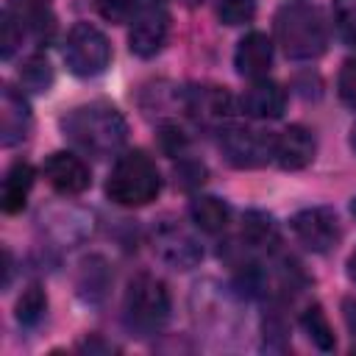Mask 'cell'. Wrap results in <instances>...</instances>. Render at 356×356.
Here are the masks:
<instances>
[{"label":"cell","instance_id":"1","mask_svg":"<svg viewBox=\"0 0 356 356\" xmlns=\"http://www.w3.org/2000/svg\"><path fill=\"white\" fill-rule=\"evenodd\" d=\"M64 136L92 156H114L128 139V122L117 106L95 100L70 108L61 117Z\"/></svg>","mask_w":356,"mask_h":356},{"label":"cell","instance_id":"2","mask_svg":"<svg viewBox=\"0 0 356 356\" xmlns=\"http://www.w3.org/2000/svg\"><path fill=\"white\" fill-rule=\"evenodd\" d=\"M275 39L286 58L309 61L328 47V22L320 8L309 3H286L275 14Z\"/></svg>","mask_w":356,"mask_h":356},{"label":"cell","instance_id":"3","mask_svg":"<svg viewBox=\"0 0 356 356\" xmlns=\"http://www.w3.org/2000/svg\"><path fill=\"white\" fill-rule=\"evenodd\" d=\"M161 192V172L156 161L145 150H128L122 153L108 178H106V195L111 203L122 209H139L156 200Z\"/></svg>","mask_w":356,"mask_h":356},{"label":"cell","instance_id":"4","mask_svg":"<svg viewBox=\"0 0 356 356\" xmlns=\"http://www.w3.org/2000/svg\"><path fill=\"white\" fill-rule=\"evenodd\" d=\"M170 309H172L170 289L161 278H156L150 273H139L128 281V289L122 298V312H125V323L134 331L156 334L170 320Z\"/></svg>","mask_w":356,"mask_h":356},{"label":"cell","instance_id":"5","mask_svg":"<svg viewBox=\"0 0 356 356\" xmlns=\"http://www.w3.org/2000/svg\"><path fill=\"white\" fill-rule=\"evenodd\" d=\"M64 64L75 78H95L108 70L111 64V44L108 36L89 25V22H75L64 39Z\"/></svg>","mask_w":356,"mask_h":356},{"label":"cell","instance_id":"6","mask_svg":"<svg viewBox=\"0 0 356 356\" xmlns=\"http://www.w3.org/2000/svg\"><path fill=\"white\" fill-rule=\"evenodd\" d=\"M153 253L172 270H192L203 259V248L195 234L181 220L170 217L153 225Z\"/></svg>","mask_w":356,"mask_h":356},{"label":"cell","instance_id":"7","mask_svg":"<svg viewBox=\"0 0 356 356\" xmlns=\"http://www.w3.org/2000/svg\"><path fill=\"white\" fill-rule=\"evenodd\" d=\"M170 36V14L161 3L145 0L136 3L131 14V31H128V47L139 58H153Z\"/></svg>","mask_w":356,"mask_h":356},{"label":"cell","instance_id":"8","mask_svg":"<svg viewBox=\"0 0 356 356\" xmlns=\"http://www.w3.org/2000/svg\"><path fill=\"white\" fill-rule=\"evenodd\" d=\"M289 228L295 234V239L312 250V253H328L339 245L342 239V225L334 209L328 206H309L300 209L298 214H292Z\"/></svg>","mask_w":356,"mask_h":356},{"label":"cell","instance_id":"9","mask_svg":"<svg viewBox=\"0 0 356 356\" xmlns=\"http://www.w3.org/2000/svg\"><path fill=\"white\" fill-rule=\"evenodd\" d=\"M275 136L256 131V128H222L220 131V150L225 161L236 170H253L273 161Z\"/></svg>","mask_w":356,"mask_h":356},{"label":"cell","instance_id":"10","mask_svg":"<svg viewBox=\"0 0 356 356\" xmlns=\"http://www.w3.org/2000/svg\"><path fill=\"white\" fill-rule=\"evenodd\" d=\"M184 108H186V114L197 125H203V128H220V131L236 114V103H234L231 92L225 86H217V83L189 86L184 92Z\"/></svg>","mask_w":356,"mask_h":356},{"label":"cell","instance_id":"11","mask_svg":"<svg viewBox=\"0 0 356 356\" xmlns=\"http://www.w3.org/2000/svg\"><path fill=\"white\" fill-rule=\"evenodd\" d=\"M42 175L47 178V184L58 192V195H81L92 186V170L89 164L70 153V150H56L44 159L42 164Z\"/></svg>","mask_w":356,"mask_h":356},{"label":"cell","instance_id":"12","mask_svg":"<svg viewBox=\"0 0 356 356\" xmlns=\"http://www.w3.org/2000/svg\"><path fill=\"white\" fill-rule=\"evenodd\" d=\"M317 153V139L306 125H289L281 134H275V145H273V161L281 170H303L314 161Z\"/></svg>","mask_w":356,"mask_h":356},{"label":"cell","instance_id":"13","mask_svg":"<svg viewBox=\"0 0 356 356\" xmlns=\"http://www.w3.org/2000/svg\"><path fill=\"white\" fill-rule=\"evenodd\" d=\"M31 128H33L31 106L14 86L6 83L0 92V145L17 147L31 136Z\"/></svg>","mask_w":356,"mask_h":356},{"label":"cell","instance_id":"14","mask_svg":"<svg viewBox=\"0 0 356 356\" xmlns=\"http://www.w3.org/2000/svg\"><path fill=\"white\" fill-rule=\"evenodd\" d=\"M234 67L242 78H267L273 67V39L261 31H250L239 39L236 53H234Z\"/></svg>","mask_w":356,"mask_h":356},{"label":"cell","instance_id":"15","mask_svg":"<svg viewBox=\"0 0 356 356\" xmlns=\"http://www.w3.org/2000/svg\"><path fill=\"white\" fill-rule=\"evenodd\" d=\"M239 106L253 120H278L286 108V92L270 78H256L242 92Z\"/></svg>","mask_w":356,"mask_h":356},{"label":"cell","instance_id":"16","mask_svg":"<svg viewBox=\"0 0 356 356\" xmlns=\"http://www.w3.org/2000/svg\"><path fill=\"white\" fill-rule=\"evenodd\" d=\"M33 181H36V170L28 164V161H14L6 175H3V189H0V206L6 214H17L25 209L28 203V195L33 189Z\"/></svg>","mask_w":356,"mask_h":356},{"label":"cell","instance_id":"17","mask_svg":"<svg viewBox=\"0 0 356 356\" xmlns=\"http://www.w3.org/2000/svg\"><path fill=\"white\" fill-rule=\"evenodd\" d=\"M239 239H242V248L259 250V253H270V250H275L278 242H281L275 220H273L267 211H259V209L245 211Z\"/></svg>","mask_w":356,"mask_h":356},{"label":"cell","instance_id":"18","mask_svg":"<svg viewBox=\"0 0 356 356\" xmlns=\"http://www.w3.org/2000/svg\"><path fill=\"white\" fill-rule=\"evenodd\" d=\"M189 217H192V222L200 231H206V234H222L228 228L231 209H228L225 200H220L214 195H197L189 203Z\"/></svg>","mask_w":356,"mask_h":356},{"label":"cell","instance_id":"19","mask_svg":"<svg viewBox=\"0 0 356 356\" xmlns=\"http://www.w3.org/2000/svg\"><path fill=\"white\" fill-rule=\"evenodd\" d=\"M53 67H50V61L44 58V56H28L25 61H22V67H19V72H17V81H19V86L25 89V92H31V95H44V92H50V86H53Z\"/></svg>","mask_w":356,"mask_h":356},{"label":"cell","instance_id":"20","mask_svg":"<svg viewBox=\"0 0 356 356\" xmlns=\"http://www.w3.org/2000/svg\"><path fill=\"white\" fill-rule=\"evenodd\" d=\"M44 312H47V292L42 289V284H28L19 292L17 303H14L17 323L25 325V328H33V325H39V320L44 317Z\"/></svg>","mask_w":356,"mask_h":356},{"label":"cell","instance_id":"21","mask_svg":"<svg viewBox=\"0 0 356 356\" xmlns=\"http://www.w3.org/2000/svg\"><path fill=\"white\" fill-rule=\"evenodd\" d=\"M300 325L309 334V339L320 348V350H334L337 348V337H334V325L328 323V314L323 312L320 303H309L300 314Z\"/></svg>","mask_w":356,"mask_h":356},{"label":"cell","instance_id":"22","mask_svg":"<svg viewBox=\"0 0 356 356\" xmlns=\"http://www.w3.org/2000/svg\"><path fill=\"white\" fill-rule=\"evenodd\" d=\"M25 22L22 17H17L11 8H3L0 14V56L3 58H11L14 50L22 44V36H25Z\"/></svg>","mask_w":356,"mask_h":356},{"label":"cell","instance_id":"23","mask_svg":"<svg viewBox=\"0 0 356 356\" xmlns=\"http://www.w3.org/2000/svg\"><path fill=\"white\" fill-rule=\"evenodd\" d=\"M217 17L222 25H245L256 17V0H220Z\"/></svg>","mask_w":356,"mask_h":356},{"label":"cell","instance_id":"24","mask_svg":"<svg viewBox=\"0 0 356 356\" xmlns=\"http://www.w3.org/2000/svg\"><path fill=\"white\" fill-rule=\"evenodd\" d=\"M159 147H161L167 156L181 159V156H186L189 139H186V134H184L178 125L167 122V125H161V128H159Z\"/></svg>","mask_w":356,"mask_h":356},{"label":"cell","instance_id":"25","mask_svg":"<svg viewBox=\"0 0 356 356\" xmlns=\"http://www.w3.org/2000/svg\"><path fill=\"white\" fill-rule=\"evenodd\" d=\"M337 92H339L342 103L356 111V56H350V58L342 61L339 78H337Z\"/></svg>","mask_w":356,"mask_h":356},{"label":"cell","instance_id":"26","mask_svg":"<svg viewBox=\"0 0 356 356\" xmlns=\"http://www.w3.org/2000/svg\"><path fill=\"white\" fill-rule=\"evenodd\" d=\"M334 22L339 33L356 44V0H334Z\"/></svg>","mask_w":356,"mask_h":356},{"label":"cell","instance_id":"27","mask_svg":"<svg viewBox=\"0 0 356 356\" xmlns=\"http://www.w3.org/2000/svg\"><path fill=\"white\" fill-rule=\"evenodd\" d=\"M95 6L106 22H131V14L136 8L134 0H95Z\"/></svg>","mask_w":356,"mask_h":356},{"label":"cell","instance_id":"28","mask_svg":"<svg viewBox=\"0 0 356 356\" xmlns=\"http://www.w3.org/2000/svg\"><path fill=\"white\" fill-rule=\"evenodd\" d=\"M175 181L184 186V189H192V186H200L206 181V167L195 159H181V164L175 167Z\"/></svg>","mask_w":356,"mask_h":356},{"label":"cell","instance_id":"29","mask_svg":"<svg viewBox=\"0 0 356 356\" xmlns=\"http://www.w3.org/2000/svg\"><path fill=\"white\" fill-rule=\"evenodd\" d=\"M342 317H345L348 331H350L353 339H356V295H348V298L342 300Z\"/></svg>","mask_w":356,"mask_h":356},{"label":"cell","instance_id":"30","mask_svg":"<svg viewBox=\"0 0 356 356\" xmlns=\"http://www.w3.org/2000/svg\"><path fill=\"white\" fill-rule=\"evenodd\" d=\"M348 278H350V281H356V250L348 256Z\"/></svg>","mask_w":356,"mask_h":356},{"label":"cell","instance_id":"31","mask_svg":"<svg viewBox=\"0 0 356 356\" xmlns=\"http://www.w3.org/2000/svg\"><path fill=\"white\" fill-rule=\"evenodd\" d=\"M348 142H350V150L356 153V122L350 125V136H348Z\"/></svg>","mask_w":356,"mask_h":356},{"label":"cell","instance_id":"32","mask_svg":"<svg viewBox=\"0 0 356 356\" xmlns=\"http://www.w3.org/2000/svg\"><path fill=\"white\" fill-rule=\"evenodd\" d=\"M350 214H353V217H356V197H353V200H350Z\"/></svg>","mask_w":356,"mask_h":356}]
</instances>
